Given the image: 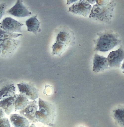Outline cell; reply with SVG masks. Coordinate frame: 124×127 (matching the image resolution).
<instances>
[{"instance_id":"cell-1","label":"cell","mask_w":124,"mask_h":127,"mask_svg":"<svg viewBox=\"0 0 124 127\" xmlns=\"http://www.w3.org/2000/svg\"><path fill=\"white\" fill-rule=\"evenodd\" d=\"M38 106L39 109L36 112L37 122L49 126H53L56 116L55 106L52 103L41 98L39 99Z\"/></svg>"},{"instance_id":"cell-2","label":"cell","mask_w":124,"mask_h":127,"mask_svg":"<svg viewBox=\"0 0 124 127\" xmlns=\"http://www.w3.org/2000/svg\"><path fill=\"white\" fill-rule=\"evenodd\" d=\"M105 0H96V5L92 9L89 18H93L101 21H108L112 17L115 7L113 2L108 3Z\"/></svg>"},{"instance_id":"cell-3","label":"cell","mask_w":124,"mask_h":127,"mask_svg":"<svg viewBox=\"0 0 124 127\" xmlns=\"http://www.w3.org/2000/svg\"><path fill=\"white\" fill-rule=\"evenodd\" d=\"M120 40L114 34L105 33L100 36L96 46V50L101 52L108 51L118 45Z\"/></svg>"},{"instance_id":"cell-4","label":"cell","mask_w":124,"mask_h":127,"mask_svg":"<svg viewBox=\"0 0 124 127\" xmlns=\"http://www.w3.org/2000/svg\"><path fill=\"white\" fill-rule=\"evenodd\" d=\"M17 86L20 94L27 98L35 100L38 98V90L31 83L23 82L18 84Z\"/></svg>"},{"instance_id":"cell-5","label":"cell","mask_w":124,"mask_h":127,"mask_svg":"<svg viewBox=\"0 0 124 127\" xmlns=\"http://www.w3.org/2000/svg\"><path fill=\"white\" fill-rule=\"evenodd\" d=\"M92 7L87 0H81L72 5L69 9L70 12L87 17L91 13Z\"/></svg>"},{"instance_id":"cell-6","label":"cell","mask_w":124,"mask_h":127,"mask_svg":"<svg viewBox=\"0 0 124 127\" xmlns=\"http://www.w3.org/2000/svg\"><path fill=\"white\" fill-rule=\"evenodd\" d=\"M38 108V103L36 101L33 100L30 101L24 109L20 110V114L26 118L30 122L35 123L37 122L36 112Z\"/></svg>"},{"instance_id":"cell-7","label":"cell","mask_w":124,"mask_h":127,"mask_svg":"<svg viewBox=\"0 0 124 127\" xmlns=\"http://www.w3.org/2000/svg\"><path fill=\"white\" fill-rule=\"evenodd\" d=\"M24 24L12 18L7 17L0 23V28L7 32L22 33L21 27Z\"/></svg>"},{"instance_id":"cell-8","label":"cell","mask_w":124,"mask_h":127,"mask_svg":"<svg viewBox=\"0 0 124 127\" xmlns=\"http://www.w3.org/2000/svg\"><path fill=\"white\" fill-rule=\"evenodd\" d=\"M22 2L20 0H17L15 5L7 11V13L17 17H25L30 16L31 13L27 9Z\"/></svg>"},{"instance_id":"cell-9","label":"cell","mask_w":124,"mask_h":127,"mask_svg":"<svg viewBox=\"0 0 124 127\" xmlns=\"http://www.w3.org/2000/svg\"><path fill=\"white\" fill-rule=\"evenodd\" d=\"M110 67H120L121 62L124 59V50L122 47L118 50L112 51L107 58Z\"/></svg>"},{"instance_id":"cell-10","label":"cell","mask_w":124,"mask_h":127,"mask_svg":"<svg viewBox=\"0 0 124 127\" xmlns=\"http://www.w3.org/2000/svg\"><path fill=\"white\" fill-rule=\"evenodd\" d=\"M109 63L107 58L95 54L93 61V71L98 73L108 68Z\"/></svg>"},{"instance_id":"cell-11","label":"cell","mask_w":124,"mask_h":127,"mask_svg":"<svg viewBox=\"0 0 124 127\" xmlns=\"http://www.w3.org/2000/svg\"><path fill=\"white\" fill-rule=\"evenodd\" d=\"M16 87L13 84L8 83L0 87V100H3L14 96Z\"/></svg>"},{"instance_id":"cell-12","label":"cell","mask_w":124,"mask_h":127,"mask_svg":"<svg viewBox=\"0 0 124 127\" xmlns=\"http://www.w3.org/2000/svg\"><path fill=\"white\" fill-rule=\"evenodd\" d=\"M11 123L15 127H29V120L22 115L18 114H12L10 116Z\"/></svg>"},{"instance_id":"cell-13","label":"cell","mask_w":124,"mask_h":127,"mask_svg":"<svg viewBox=\"0 0 124 127\" xmlns=\"http://www.w3.org/2000/svg\"><path fill=\"white\" fill-rule=\"evenodd\" d=\"M15 95L14 96L0 101V107L7 115H9L15 109Z\"/></svg>"},{"instance_id":"cell-14","label":"cell","mask_w":124,"mask_h":127,"mask_svg":"<svg viewBox=\"0 0 124 127\" xmlns=\"http://www.w3.org/2000/svg\"><path fill=\"white\" fill-rule=\"evenodd\" d=\"M37 15L31 17L26 20L25 23L27 26V31L32 32L34 34H36L39 29L40 23L38 20Z\"/></svg>"},{"instance_id":"cell-15","label":"cell","mask_w":124,"mask_h":127,"mask_svg":"<svg viewBox=\"0 0 124 127\" xmlns=\"http://www.w3.org/2000/svg\"><path fill=\"white\" fill-rule=\"evenodd\" d=\"M29 101L28 99L22 94L15 95V110H22L29 104Z\"/></svg>"},{"instance_id":"cell-16","label":"cell","mask_w":124,"mask_h":127,"mask_svg":"<svg viewBox=\"0 0 124 127\" xmlns=\"http://www.w3.org/2000/svg\"><path fill=\"white\" fill-rule=\"evenodd\" d=\"M112 116L118 125L124 127V107H118L113 110Z\"/></svg>"},{"instance_id":"cell-17","label":"cell","mask_w":124,"mask_h":127,"mask_svg":"<svg viewBox=\"0 0 124 127\" xmlns=\"http://www.w3.org/2000/svg\"><path fill=\"white\" fill-rule=\"evenodd\" d=\"M22 35V34L9 32L0 29V41H4L7 39H13L14 38H17Z\"/></svg>"},{"instance_id":"cell-18","label":"cell","mask_w":124,"mask_h":127,"mask_svg":"<svg viewBox=\"0 0 124 127\" xmlns=\"http://www.w3.org/2000/svg\"><path fill=\"white\" fill-rule=\"evenodd\" d=\"M66 44L59 41H56L53 46V54L60 55L61 54L66 47Z\"/></svg>"},{"instance_id":"cell-19","label":"cell","mask_w":124,"mask_h":127,"mask_svg":"<svg viewBox=\"0 0 124 127\" xmlns=\"http://www.w3.org/2000/svg\"><path fill=\"white\" fill-rule=\"evenodd\" d=\"M70 39V36L68 33L65 32H60L56 38V41L67 44L68 41H69Z\"/></svg>"},{"instance_id":"cell-20","label":"cell","mask_w":124,"mask_h":127,"mask_svg":"<svg viewBox=\"0 0 124 127\" xmlns=\"http://www.w3.org/2000/svg\"><path fill=\"white\" fill-rule=\"evenodd\" d=\"M0 127H11L8 118L4 117L0 118Z\"/></svg>"},{"instance_id":"cell-21","label":"cell","mask_w":124,"mask_h":127,"mask_svg":"<svg viewBox=\"0 0 124 127\" xmlns=\"http://www.w3.org/2000/svg\"><path fill=\"white\" fill-rule=\"evenodd\" d=\"M7 5L6 3L0 4V20L5 13V10L7 8Z\"/></svg>"},{"instance_id":"cell-22","label":"cell","mask_w":124,"mask_h":127,"mask_svg":"<svg viewBox=\"0 0 124 127\" xmlns=\"http://www.w3.org/2000/svg\"><path fill=\"white\" fill-rule=\"evenodd\" d=\"M5 116V113L2 109L0 107V118H3Z\"/></svg>"},{"instance_id":"cell-23","label":"cell","mask_w":124,"mask_h":127,"mask_svg":"<svg viewBox=\"0 0 124 127\" xmlns=\"http://www.w3.org/2000/svg\"><path fill=\"white\" fill-rule=\"evenodd\" d=\"M77 1V0H67V5H69V4H71V3H72L75 2Z\"/></svg>"},{"instance_id":"cell-24","label":"cell","mask_w":124,"mask_h":127,"mask_svg":"<svg viewBox=\"0 0 124 127\" xmlns=\"http://www.w3.org/2000/svg\"><path fill=\"white\" fill-rule=\"evenodd\" d=\"M87 1H88V2L89 3H91V4H93L96 2V0H87Z\"/></svg>"},{"instance_id":"cell-25","label":"cell","mask_w":124,"mask_h":127,"mask_svg":"<svg viewBox=\"0 0 124 127\" xmlns=\"http://www.w3.org/2000/svg\"><path fill=\"white\" fill-rule=\"evenodd\" d=\"M121 69L123 70V73H124V61H123V63L122 65V67H121Z\"/></svg>"},{"instance_id":"cell-26","label":"cell","mask_w":124,"mask_h":127,"mask_svg":"<svg viewBox=\"0 0 124 127\" xmlns=\"http://www.w3.org/2000/svg\"><path fill=\"white\" fill-rule=\"evenodd\" d=\"M30 127H36V126L34 123H33V124H31V125L30 126Z\"/></svg>"},{"instance_id":"cell-27","label":"cell","mask_w":124,"mask_h":127,"mask_svg":"<svg viewBox=\"0 0 124 127\" xmlns=\"http://www.w3.org/2000/svg\"></svg>"}]
</instances>
